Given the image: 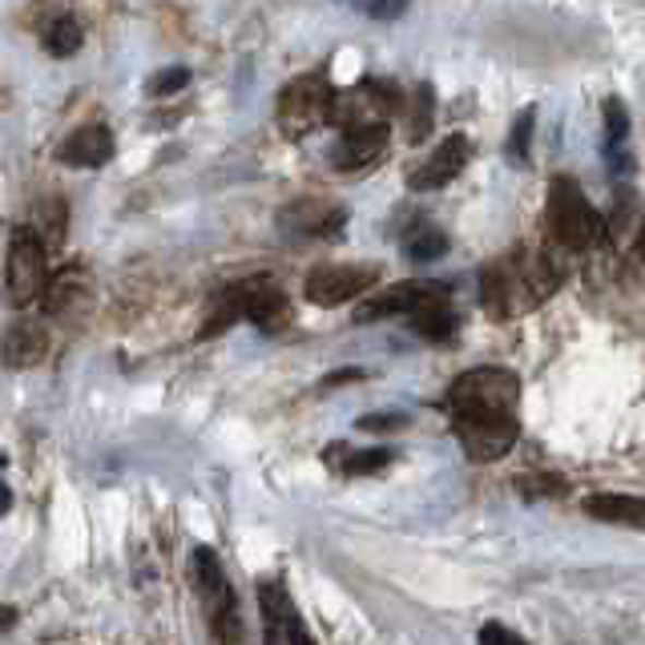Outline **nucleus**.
<instances>
[{
	"mask_svg": "<svg viewBox=\"0 0 645 645\" xmlns=\"http://www.w3.org/2000/svg\"><path fill=\"white\" fill-rule=\"evenodd\" d=\"M521 375L509 368H473L449 387L452 420H501L516 416Z\"/></svg>",
	"mask_w": 645,
	"mask_h": 645,
	"instance_id": "nucleus-1",
	"label": "nucleus"
},
{
	"mask_svg": "<svg viewBox=\"0 0 645 645\" xmlns=\"http://www.w3.org/2000/svg\"><path fill=\"white\" fill-rule=\"evenodd\" d=\"M549 226L569 251H589L606 238V218L593 211V202L581 194L573 178H553L549 186Z\"/></svg>",
	"mask_w": 645,
	"mask_h": 645,
	"instance_id": "nucleus-2",
	"label": "nucleus"
},
{
	"mask_svg": "<svg viewBox=\"0 0 645 645\" xmlns=\"http://www.w3.org/2000/svg\"><path fill=\"white\" fill-rule=\"evenodd\" d=\"M9 299L13 307L37 303L49 283V259H45V242L37 238V230L16 226L13 247H9Z\"/></svg>",
	"mask_w": 645,
	"mask_h": 645,
	"instance_id": "nucleus-3",
	"label": "nucleus"
},
{
	"mask_svg": "<svg viewBox=\"0 0 645 645\" xmlns=\"http://www.w3.org/2000/svg\"><path fill=\"white\" fill-rule=\"evenodd\" d=\"M380 283V266L375 263H331V266H315L303 283V295L315 307H343L368 295L371 287Z\"/></svg>",
	"mask_w": 645,
	"mask_h": 645,
	"instance_id": "nucleus-4",
	"label": "nucleus"
},
{
	"mask_svg": "<svg viewBox=\"0 0 645 645\" xmlns=\"http://www.w3.org/2000/svg\"><path fill=\"white\" fill-rule=\"evenodd\" d=\"M331 97L335 93H331V85L323 77H299L295 85H287L283 97H278V121H283L287 138H303L315 126H323Z\"/></svg>",
	"mask_w": 645,
	"mask_h": 645,
	"instance_id": "nucleus-5",
	"label": "nucleus"
},
{
	"mask_svg": "<svg viewBox=\"0 0 645 645\" xmlns=\"http://www.w3.org/2000/svg\"><path fill=\"white\" fill-rule=\"evenodd\" d=\"M456 435H461L464 452L476 464L504 461L513 444L521 440V420L516 416H501V420H456Z\"/></svg>",
	"mask_w": 645,
	"mask_h": 645,
	"instance_id": "nucleus-6",
	"label": "nucleus"
},
{
	"mask_svg": "<svg viewBox=\"0 0 645 645\" xmlns=\"http://www.w3.org/2000/svg\"><path fill=\"white\" fill-rule=\"evenodd\" d=\"M468 158H473V142L464 133H452V138H444V142L435 145L432 158L408 174V186L416 194L420 190H444L449 182H456V174L468 166Z\"/></svg>",
	"mask_w": 645,
	"mask_h": 645,
	"instance_id": "nucleus-7",
	"label": "nucleus"
},
{
	"mask_svg": "<svg viewBox=\"0 0 645 645\" xmlns=\"http://www.w3.org/2000/svg\"><path fill=\"white\" fill-rule=\"evenodd\" d=\"M387 138H392V130H387L383 121L356 126V130H343V138L335 142V150H331V166H335V170H343V174L368 170V166H375V162L383 158Z\"/></svg>",
	"mask_w": 645,
	"mask_h": 645,
	"instance_id": "nucleus-8",
	"label": "nucleus"
},
{
	"mask_svg": "<svg viewBox=\"0 0 645 645\" xmlns=\"http://www.w3.org/2000/svg\"><path fill=\"white\" fill-rule=\"evenodd\" d=\"M235 303H238V319H251L254 327H263V331H283L290 319L287 295H283L275 283H247V287H235Z\"/></svg>",
	"mask_w": 645,
	"mask_h": 645,
	"instance_id": "nucleus-9",
	"label": "nucleus"
},
{
	"mask_svg": "<svg viewBox=\"0 0 645 645\" xmlns=\"http://www.w3.org/2000/svg\"><path fill=\"white\" fill-rule=\"evenodd\" d=\"M114 133L106 130V126H81V130H73L61 142V150H57V158L65 162V166H77V170H97V166H106L109 158H114Z\"/></svg>",
	"mask_w": 645,
	"mask_h": 645,
	"instance_id": "nucleus-10",
	"label": "nucleus"
},
{
	"mask_svg": "<svg viewBox=\"0 0 645 645\" xmlns=\"http://www.w3.org/2000/svg\"><path fill=\"white\" fill-rule=\"evenodd\" d=\"M435 287H440V283H416V278H411V283H395L392 290H383L375 299H363V303H359L356 323H375V319H387V315H411Z\"/></svg>",
	"mask_w": 645,
	"mask_h": 645,
	"instance_id": "nucleus-11",
	"label": "nucleus"
},
{
	"mask_svg": "<svg viewBox=\"0 0 645 645\" xmlns=\"http://www.w3.org/2000/svg\"><path fill=\"white\" fill-rule=\"evenodd\" d=\"M49 356V331L37 327V323H13L4 343H0V359L9 363V368L25 371V368H37L40 359Z\"/></svg>",
	"mask_w": 645,
	"mask_h": 645,
	"instance_id": "nucleus-12",
	"label": "nucleus"
},
{
	"mask_svg": "<svg viewBox=\"0 0 645 645\" xmlns=\"http://www.w3.org/2000/svg\"><path fill=\"white\" fill-rule=\"evenodd\" d=\"M411 327L420 331L423 339H435V343H444V339L456 335V315H452L444 287H435L432 295H428V299L411 311Z\"/></svg>",
	"mask_w": 645,
	"mask_h": 645,
	"instance_id": "nucleus-13",
	"label": "nucleus"
},
{
	"mask_svg": "<svg viewBox=\"0 0 645 645\" xmlns=\"http://www.w3.org/2000/svg\"><path fill=\"white\" fill-rule=\"evenodd\" d=\"M585 513L606 521V525H630L637 528L645 521V504L637 497H621V492H597L585 501Z\"/></svg>",
	"mask_w": 645,
	"mask_h": 645,
	"instance_id": "nucleus-14",
	"label": "nucleus"
},
{
	"mask_svg": "<svg viewBox=\"0 0 645 645\" xmlns=\"http://www.w3.org/2000/svg\"><path fill=\"white\" fill-rule=\"evenodd\" d=\"M259 609H263V630H266V645H283V633H287V618L295 613L290 609V597L278 581H259Z\"/></svg>",
	"mask_w": 645,
	"mask_h": 645,
	"instance_id": "nucleus-15",
	"label": "nucleus"
},
{
	"mask_svg": "<svg viewBox=\"0 0 645 645\" xmlns=\"http://www.w3.org/2000/svg\"><path fill=\"white\" fill-rule=\"evenodd\" d=\"M211 621L218 645H247V630H242V618H238V597L230 585L211 601Z\"/></svg>",
	"mask_w": 645,
	"mask_h": 645,
	"instance_id": "nucleus-16",
	"label": "nucleus"
},
{
	"mask_svg": "<svg viewBox=\"0 0 645 645\" xmlns=\"http://www.w3.org/2000/svg\"><path fill=\"white\" fill-rule=\"evenodd\" d=\"M190 569H194V585H198V593H202L206 601H214V597H218V593L226 589L223 561H218V553H214V549H206V545H198V549H194V561H190Z\"/></svg>",
	"mask_w": 645,
	"mask_h": 645,
	"instance_id": "nucleus-17",
	"label": "nucleus"
},
{
	"mask_svg": "<svg viewBox=\"0 0 645 645\" xmlns=\"http://www.w3.org/2000/svg\"><path fill=\"white\" fill-rule=\"evenodd\" d=\"M435 121V89L432 85H420L411 93V109H408V142L420 145L428 133H432Z\"/></svg>",
	"mask_w": 645,
	"mask_h": 645,
	"instance_id": "nucleus-18",
	"label": "nucleus"
},
{
	"mask_svg": "<svg viewBox=\"0 0 645 645\" xmlns=\"http://www.w3.org/2000/svg\"><path fill=\"white\" fill-rule=\"evenodd\" d=\"M404 254H408L411 263H435V259L449 254V235L435 230V226H423V230H416V235L404 242Z\"/></svg>",
	"mask_w": 645,
	"mask_h": 645,
	"instance_id": "nucleus-19",
	"label": "nucleus"
},
{
	"mask_svg": "<svg viewBox=\"0 0 645 645\" xmlns=\"http://www.w3.org/2000/svg\"><path fill=\"white\" fill-rule=\"evenodd\" d=\"M81 25L73 21V16H61V21H53L49 25V33H45V49L53 57H73L81 49Z\"/></svg>",
	"mask_w": 645,
	"mask_h": 645,
	"instance_id": "nucleus-20",
	"label": "nucleus"
},
{
	"mask_svg": "<svg viewBox=\"0 0 645 645\" xmlns=\"http://www.w3.org/2000/svg\"><path fill=\"white\" fill-rule=\"evenodd\" d=\"M533 126H537V109L528 106L525 114L513 121V138H509V158H513L516 166H525V162H528V142H533Z\"/></svg>",
	"mask_w": 645,
	"mask_h": 645,
	"instance_id": "nucleus-21",
	"label": "nucleus"
},
{
	"mask_svg": "<svg viewBox=\"0 0 645 645\" xmlns=\"http://www.w3.org/2000/svg\"><path fill=\"white\" fill-rule=\"evenodd\" d=\"M190 81H194V73H190V69L174 65V69H162V73H154L145 89H150V97H174V93H182Z\"/></svg>",
	"mask_w": 645,
	"mask_h": 645,
	"instance_id": "nucleus-22",
	"label": "nucleus"
},
{
	"mask_svg": "<svg viewBox=\"0 0 645 645\" xmlns=\"http://www.w3.org/2000/svg\"><path fill=\"white\" fill-rule=\"evenodd\" d=\"M392 464V452L387 449H368V452H351L347 464H343V473L351 476H371V473H383Z\"/></svg>",
	"mask_w": 645,
	"mask_h": 645,
	"instance_id": "nucleus-23",
	"label": "nucleus"
},
{
	"mask_svg": "<svg viewBox=\"0 0 645 645\" xmlns=\"http://www.w3.org/2000/svg\"><path fill=\"white\" fill-rule=\"evenodd\" d=\"M351 9H359L363 16H375V21H399L408 13V0H351Z\"/></svg>",
	"mask_w": 645,
	"mask_h": 645,
	"instance_id": "nucleus-24",
	"label": "nucleus"
},
{
	"mask_svg": "<svg viewBox=\"0 0 645 645\" xmlns=\"http://www.w3.org/2000/svg\"><path fill=\"white\" fill-rule=\"evenodd\" d=\"M408 423L404 411H371V416H359V432H399Z\"/></svg>",
	"mask_w": 645,
	"mask_h": 645,
	"instance_id": "nucleus-25",
	"label": "nucleus"
},
{
	"mask_svg": "<svg viewBox=\"0 0 645 645\" xmlns=\"http://www.w3.org/2000/svg\"><path fill=\"white\" fill-rule=\"evenodd\" d=\"M516 488L528 492V497H561V492H565V480H561V476H521Z\"/></svg>",
	"mask_w": 645,
	"mask_h": 645,
	"instance_id": "nucleus-26",
	"label": "nucleus"
},
{
	"mask_svg": "<svg viewBox=\"0 0 645 645\" xmlns=\"http://www.w3.org/2000/svg\"><path fill=\"white\" fill-rule=\"evenodd\" d=\"M606 133H609V142H621L625 133H630V114H625V106H621L618 97H606Z\"/></svg>",
	"mask_w": 645,
	"mask_h": 645,
	"instance_id": "nucleus-27",
	"label": "nucleus"
},
{
	"mask_svg": "<svg viewBox=\"0 0 645 645\" xmlns=\"http://www.w3.org/2000/svg\"><path fill=\"white\" fill-rule=\"evenodd\" d=\"M480 645H528L525 637H516L513 630H504L501 621H488L480 630Z\"/></svg>",
	"mask_w": 645,
	"mask_h": 645,
	"instance_id": "nucleus-28",
	"label": "nucleus"
},
{
	"mask_svg": "<svg viewBox=\"0 0 645 645\" xmlns=\"http://www.w3.org/2000/svg\"><path fill=\"white\" fill-rule=\"evenodd\" d=\"M287 645H315V637H311V630L303 625L299 613H290L287 618Z\"/></svg>",
	"mask_w": 645,
	"mask_h": 645,
	"instance_id": "nucleus-29",
	"label": "nucleus"
},
{
	"mask_svg": "<svg viewBox=\"0 0 645 645\" xmlns=\"http://www.w3.org/2000/svg\"><path fill=\"white\" fill-rule=\"evenodd\" d=\"M347 380H363V371H339V375H331L327 387H335V383H347Z\"/></svg>",
	"mask_w": 645,
	"mask_h": 645,
	"instance_id": "nucleus-30",
	"label": "nucleus"
},
{
	"mask_svg": "<svg viewBox=\"0 0 645 645\" xmlns=\"http://www.w3.org/2000/svg\"><path fill=\"white\" fill-rule=\"evenodd\" d=\"M16 621V606H0V630H9Z\"/></svg>",
	"mask_w": 645,
	"mask_h": 645,
	"instance_id": "nucleus-31",
	"label": "nucleus"
},
{
	"mask_svg": "<svg viewBox=\"0 0 645 645\" xmlns=\"http://www.w3.org/2000/svg\"><path fill=\"white\" fill-rule=\"evenodd\" d=\"M9 509H13V492L0 485V513H9Z\"/></svg>",
	"mask_w": 645,
	"mask_h": 645,
	"instance_id": "nucleus-32",
	"label": "nucleus"
},
{
	"mask_svg": "<svg viewBox=\"0 0 645 645\" xmlns=\"http://www.w3.org/2000/svg\"><path fill=\"white\" fill-rule=\"evenodd\" d=\"M4 464H9V461H4V452H0V468H4Z\"/></svg>",
	"mask_w": 645,
	"mask_h": 645,
	"instance_id": "nucleus-33",
	"label": "nucleus"
}]
</instances>
